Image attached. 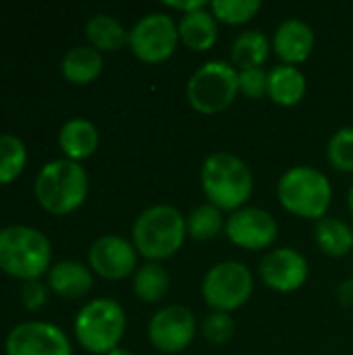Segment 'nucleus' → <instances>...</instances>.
<instances>
[{"label":"nucleus","mask_w":353,"mask_h":355,"mask_svg":"<svg viewBox=\"0 0 353 355\" xmlns=\"http://www.w3.org/2000/svg\"><path fill=\"white\" fill-rule=\"evenodd\" d=\"M200 183L208 204L229 214L248 206L254 193L252 168L231 152L210 154L202 164Z\"/></svg>","instance_id":"obj_1"},{"label":"nucleus","mask_w":353,"mask_h":355,"mask_svg":"<svg viewBox=\"0 0 353 355\" xmlns=\"http://www.w3.org/2000/svg\"><path fill=\"white\" fill-rule=\"evenodd\" d=\"M187 239V218L179 208L156 204L146 208L131 227V243L148 262H160L179 254Z\"/></svg>","instance_id":"obj_2"},{"label":"nucleus","mask_w":353,"mask_h":355,"mask_svg":"<svg viewBox=\"0 0 353 355\" xmlns=\"http://www.w3.org/2000/svg\"><path fill=\"white\" fill-rule=\"evenodd\" d=\"M277 198L285 212L318 223L329 216L333 185L322 171L300 164L281 175L277 183Z\"/></svg>","instance_id":"obj_3"},{"label":"nucleus","mask_w":353,"mask_h":355,"mask_svg":"<svg viewBox=\"0 0 353 355\" xmlns=\"http://www.w3.org/2000/svg\"><path fill=\"white\" fill-rule=\"evenodd\" d=\"M87 189L89 179L85 168L67 158L48 162L35 177V200L54 216L75 212L85 202Z\"/></svg>","instance_id":"obj_4"},{"label":"nucleus","mask_w":353,"mask_h":355,"mask_svg":"<svg viewBox=\"0 0 353 355\" xmlns=\"http://www.w3.org/2000/svg\"><path fill=\"white\" fill-rule=\"evenodd\" d=\"M52 245L44 233L12 225L0 229V270L27 281H37L50 266Z\"/></svg>","instance_id":"obj_5"},{"label":"nucleus","mask_w":353,"mask_h":355,"mask_svg":"<svg viewBox=\"0 0 353 355\" xmlns=\"http://www.w3.org/2000/svg\"><path fill=\"white\" fill-rule=\"evenodd\" d=\"M185 96L198 114H221L239 96V71L227 60H208L191 73Z\"/></svg>","instance_id":"obj_6"},{"label":"nucleus","mask_w":353,"mask_h":355,"mask_svg":"<svg viewBox=\"0 0 353 355\" xmlns=\"http://www.w3.org/2000/svg\"><path fill=\"white\" fill-rule=\"evenodd\" d=\"M127 329V316L119 302L110 297L92 300L75 318V337L79 345L96 355L117 349Z\"/></svg>","instance_id":"obj_7"},{"label":"nucleus","mask_w":353,"mask_h":355,"mask_svg":"<svg viewBox=\"0 0 353 355\" xmlns=\"http://www.w3.org/2000/svg\"><path fill=\"white\" fill-rule=\"evenodd\" d=\"M254 293V275L239 260L214 264L202 281V297L212 312H235L243 308Z\"/></svg>","instance_id":"obj_8"},{"label":"nucleus","mask_w":353,"mask_h":355,"mask_svg":"<svg viewBox=\"0 0 353 355\" xmlns=\"http://www.w3.org/2000/svg\"><path fill=\"white\" fill-rule=\"evenodd\" d=\"M179 44V27L166 12H148L129 29V48L146 64L166 62Z\"/></svg>","instance_id":"obj_9"},{"label":"nucleus","mask_w":353,"mask_h":355,"mask_svg":"<svg viewBox=\"0 0 353 355\" xmlns=\"http://www.w3.org/2000/svg\"><path fill=\"white\" fill-rule=\"evenodd\" d=\"M198 333V320L193 312L185 306L173 304L160 308L148 324V339L156 352L164 355H177L185 352Z\"/></svg>","instance_id":"obj_10"},{"label":"nucleus","mask_w":353,"mask_h":355,"mask_svg":"<svg viewBox=\"0 0 353 355\" xmlns=\"http://www.w3.org/2000/svg\"><path fill=\"white\" fill-rule=\"evenodd\" d=\"M225 235L235 248L260 252L275 243L279 225L268 210L258 206H243L231 212L225 220Z\"/></svg>","instance_id":"obj_11"},{"label":"nucleus","mask_w":353,"mask_h":355,"mask_svg":"<svg viewBox=\"0 0 353 355\" xmlns=\"http://www.w3.org/2000/svg\"><path fill=\"white\" fill-rule=\"evenodd\" d=\"M258 275L268 289L277 293H295L306 285L310 266L306 256L295 248H277L260 260Z\"/></svg>","instance_id":"obj_12"},{"label":"nucleus","mask_w":353,"mask_h":355,"mask_svg":"<svg viewBox=\"0 0 353 355\" xmlns=\"http://www.w3.org/2000/svg\"><path fill=\"white\" fill-rule=\"evenodd\" d=\"M6 355H73L71 341L50 322H23L6 337Z\"/></svg>","instance_id":"obj_13"},{"label":"nucleus","mask_w":353,"mask_h":355,"mask_svg":"<svg viewBox=\"0 0 353 355\" xmlns=\"http://www.w3.org/2000/svg\"><path fill=\"white\" fill-rule=\"evenodd\" d=\"M137 256L139 254L131 241L119 235H104L92 243L87 260L98 277L106 281H123L129 275H135Z\"/></svg>","instance_id":"obj_14"},{"label":"nucleus","mask_w":353,"mask_h":355,"mask_svg":"<svg viewBox=\"0 0 353 355\" xmlns=\"http://www.w3.org/2000/svg\"><path fill=\"white\" fill-rule=\"evenodd\" d=\"M316 46L314 29L302 19L283 21L273 35V50L279 56L281 64L298 67L306 62Z\"/></svg>","instance_id":"obj_15"},{"label":"nucleus","mask_w":353,"mask_h":355,"mask_svg":"<svg viewBox=\"0 0 353 355\" xmlns=\"http://www.w3.org/2000/svg\"><path fill=\"white\" fill-rule=\"evenodd\" d=\"M308 89L306 75L300 67L291 64H279L268 71V100L281 108H293L298 106Z\"/></svg>","instance_id":"obj_16"},{"label":"nucleus","mask_w":353,"mask_h":355,"mask_svg":"<svg viewBox=\"0 0 353 355\" xmlns=\"http://www.w3.org/2000/svg\"><path fill=\"white\" fill-rule=\"evenodd\" d=\"M177 27L181 44L191 52H208L218 42V21L208 8L181 15Z\"/></svg>","instance_id":"obj_17"},{"label":"nucleus","mask_w":353,"mask_h":355,"mask_svg":"<svg viewBox=\"0 0 353 355\" xmlns=\"http://www.w3.org/2000/svg\"><path fill=\"white\" fill-rule=\"evenodd\" d=\"M48 285L62 300H79L92 291L94 277L85 264L64 260V262H58L56 266L50 268Z\"/></svg>","instance_id":"obj_18"},{"label":"nucleus","mask_w":353,"mask_h":355,"mask_svg":"<svg viewBox=\"0 0 353 355\" xmlns=\"http://www.w3.org/2000/svg\"><path fill=\"white\" fill-rule=\"evenodd\" d=\"M60 150L64 152L67 160L79 162L89 158L100 144V133L92 121L85 119H71L62 125L58 133Z\"/></svg>","instance_id":"obj_19"},{"label":"nucleus","mask_w":353,"mask_h":355,"mask_svg":"<svg viewBox=\"0 0 353 355\" xmlns=\"http://www.w3.org/2000/svg\"><path fill=\"white\" fill-rule=\"evenodd\" d=\"M273 50V42L260 29L241 31L231 44V64L237 71L262 69Z\"/></svg>","instance_id":"obj_20"},{"label":"nucleus","mask_w":353,"mask_h":355,"mask_svg":"<svg viewBox=\"0 0 353 355\" xmlns=\"http://www.w3.org/2000/svg\"><path fill=\"white\" fill-rule=\"evenodd\" d=\"M60 69H62V75L67 81L77 83V85H87L100 77V73L104 69V60L96 48L75 46L62 56Z\"/></svg>","instance_id":"obj_21"},{"label":"nucleus","mask_w":353,"mask_h":355,"mask_svg":"<svg viewBox=\"0 0 353 355\" xmlns=\"http://www.w3.org/2000/svg\"><path fill=\"white\" fill-rule=\"evenodd\" d=\"M314 241L318 250L331 258H343L353 250V229L341 218L325 216L314 227Z\"/></svg>","instance_id":"obj_22"},{"label":"nucleus","mask_w":353,"mask_h":355,"mask_svg":"<svg viewBox=\"0 0 353 355\" xmlns=\"http://www.w3.org/2000/svg\"><path fill=\"white\" fill-rule=\"evenodd\" d=\"M85 35L98 52H114L129 46V31L110 15H94L85 25Z\"/></svg>","instance_id":"obj_23"},{"label":"nucleus","mask_w":353,"mask_h":355,"mask_svg":"<svg viewBox=\"0 0 353 355\" xmlns=\"http://www.w3.org/2000/svg\"><path fill=\"white\" fill-rule=\"evenodd\" d=\"M171 275L160 262H146L133 275V293L144 304H158L169 295Z\"/></svg>","instance_id":"obj_24"},{"label":"nucleus","mask_w":353,"mask_h":355,"mask_svg":"<svg viewBox=\"0 0 353 355\" xmlns=\"http://www.w3.org/2000/svg\"><path fill=\"white\" fill-rule=\"evenodd\" d=\"M225 231L223 212L212 204L196 206L187 216V237L196 241H212Z\"/></svg>","instance_id":"obj_25"},{"label":"nucleus","mask_w":353,"mask_h":355,"mask_svg":"<svg viewBox=\"0 0 353 355\" xmlns=\"http://www.w3.org/2000/svg\"><path fill=\"white\" fill-rule=\"evenodd\" d=\"M262 8L260 0H212L210 12L223 25L239 27L250 23Z\"/></svg>","instance_id":"obj_26"},{"label":"nucleus","mask_w":353,"mask_h":355,"mask_svg":"<svg viewBox=\"0 0 353 355\" xmlns=\"http://www.w3.org/2000/svg\"><path fill=\"white\" fill-rule=\"evenodd\" d=\"M27 162V150L15 135H0V185L15 181Z\"/></svg>","instance_id":"obj_27"},{"label":"nucleus","mask_w":353,"mask_h":355,"mask_svg":"<svg viewBox=\"0 0 353 355\" xmlns=\"http://www.w3.org/2000/svg\"><path fill=\"white\" fill-rule=\"evenodd\" d=\"M327 160L339 173H353V127H341L331 135Z\"/></svg>","instance_id":"obj_28"},{"label":"nucleus","mask_w":353,"mask_h":355,"mask_svg":"<svg viewBox=\"0 0 353 355\" xmlns=\"http://www.w3.org/2000/svg\"><path fill=\"white\" fill-rule=\"evenodd\" d=\"M202 337L212 345H225L235 337V320L227 312H210L202 320Z\"/></svg>","instance_id":"obj_29"},{"label":"nucleus","mask_w":353,"mask_h":355,"mask_svg":"<svg viewBox=\"0 0 353 355\" xmlns=\"http://www.w3.org/2000/svg\"><path fill=\"white\" fill-rule=\"evenodd\" d=\"M268 92V73L264 69L239 71V94L248 100H262Z\"/></svg>","instance_id":"obj_30"},{"label":"nucleus","mask_w":353,"mask_h":355,"mask_svg":"<svg viewBox=\"0 0 353 355\" xmlns=\"http://www.w3.org/2000/svg\"><path fill=\"white\" fill-rule=\"evenodd\" d=\"M21 300H23V306L27 310L35 312V310H40V308L46 306V302H48V289L40 281H27L21 287Z\"/></svg>","instance_id":"obj_31"},{"label":"nucleus","mask_w":353,"mask_h":355,"mask_svg":"<svg viewBox=\"0 0 353 355\" xmlns=\"http://www.w3.org/2000/svg\"><path fill=\"white\" fill-rule=\"evenodd\" d=\"M166 8H173V10H179L183 15H189V12H196L200 8H206L208 4L204 0H193V2H181V0H166L164 2Z\"/></svg>","instance_id":"obj_32"},{"label":"nucleus","mask_w":353,"mask_h":355,"mask_svg":"<svg viewBox=\"0 0 353 355\" xmlns=\"http://www.w3.org/2000/svg\"><path fill=\"white\" fill-rule=\"evenodd\" d=\"M337 300L341 306H353V279L343 281L339 287H337Z\"/></svg>","instance_id":"obj_33"},{"label":"nucleus","mask_w":353,"mask_h":355,"mask_svg":"<svg viewBox=\"0 0 353 355\" xmlns=\"http://www.w3.org/2000/svg\"><path fill=\"white\" fill-rule=\"evenodd\" d=\"M106 355H133V354H131V352H127V349H123V347H117V349L108 352Z\"/></svg>","instance_id":"obj_34"},{"label":"nucleus","mask_w":353,"mask_h":355,"mask_svg":"<svg viewBox=\"0 0 353 355\" xmlns=\"http://www.w3.org/2000/svg\"><path fill=\"white\" fill-rule=\"evenodd\" d=\"M347 208H350V212H352L353 216V185L352 189H350V193H347Z\"/></svg>","instance_id":"obj_35"}]
</instances>
